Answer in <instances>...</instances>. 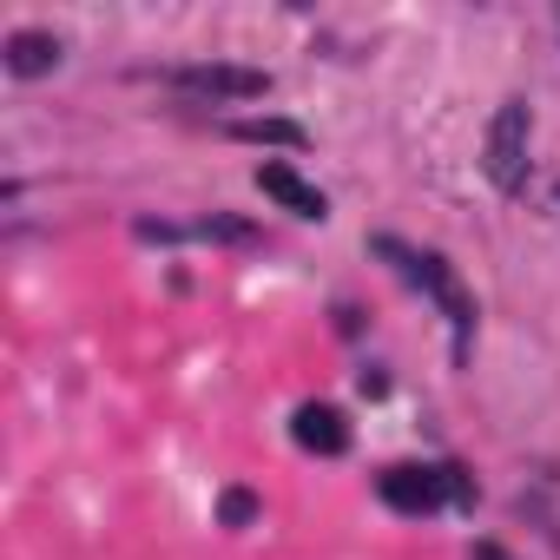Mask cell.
Instances as JSON below:
<instances>
[{"label":"cell","instance_id":"1","mask_svg":"<svg viewBox=\"0 0 560 560\" xmlns=\"http://www.w3.org/2000/svg\"><path fill=\"white\" fill-rule=\"evenodd\" d=\"M376 250H383V257H396L409 284H422V291H429V298L448 311V324H455V350H468V330H475V304H468V291L455 284V270H448L435 250H402L396 237H383Z\"/></svg>","mask_w":560,"mask_h":560},{"label":"cell","instance_id":"2","mask_svg":"<svg viewBox=\"0 0 560 560\" xmlns=\"http://www.w3.org/2000/svg\"><path fill=\"white\" fill-rule=\"evenodd\" d=\"M527 132H534L527 100H501V113L488 126V159H481L494 191H521V178H527Z\"/></svg>","mask_w":560,"mask_h":560},{"label":"cell","instance_id":"3","mask_svg":"<svg viewBox=\"0 0 560 560\" xmlns=\"http://www.w3.org/2000/svg\"><path fill=\"white\" fill-rule=\"evenodd\" d=\"M172 86L198 93V100H264L270 73H257V67H178Z\"/></svg>","mask_w":560,"mask_h":560},{"label":"cell","instance_id":"4","mask_svg":"<svg viewBox=\"0 0 560 560\" xmlns=\"http://www.w3.org/2000/svg\"><path fill=\"white\" fill-rule=\"evenodd\" d=\"M383 501L396 508V514H429V508H442V494H448V468H416V462H402V468H383Z\"/></svg>","mask_w":560,"mask_h":560},{"label":"cell","instance_id":"5","mask_svg":"<svg viewBox=\"0 0 560 560\" xmlns=\"http://www.w3.org/2000/svg\"><path fill=\"white\" fill-rule=\"evenodd\" d=\"M291 435H298V448H311V455H343V448H350V422H343V409H330V402H304V409L291 416Z\"/></svg>","mask_w":560,"mask_h":560},{"label":"cell","instance_id":"6","mask_svg":"<svg viewBox=\"0 0 560 560\" xmlns=\"http://www.w3.org/2000/svg\"><path fill=\"white\" fill-rule=\"evenodd\" d=\"M257 191L264 198H277V205H284V211H298V218H330V205H324V191L317 185H304L291 165H257Z\"/></svg>","mask_w":560,"mask_h":560},{"label":"cell","instance_id":"7","mask_svg":"<svg viewBox=\"0 0 560 560\" xmlns=\"http://www.w3.org/2000/svg\"><path fill=\"white\" fill-rule=\"evenodd\" d=\"M54 67H60V40H54V34H40V27L8 34V73L40 80V73H54Z\"/></svg>","mask_w":560,"mask_h":560},{"label":"cell","instance_id":"8","mask_svg":"<svg viewBox=\"0 0 560 560\" xmlns=\"http://www.w3.org/2000/svg\"><path fill=\"white\" fill-rule=\"evenodd\" d=\"M231 139H250V145H304V126H291V119H237Z\"/></svg>","mask_w":560,"mask_h":560},{"label":"cell","instance_id":"9","mask_svg":"<svg viewBox=\"0 0 560 560\" xmlns=\"http://www.w3.org/2000/svg\"><path fill=\"white\" fill-rule=\"evenodd\" d=\"M218 514H224V521H231V527H244V521H250V514H257V501H250V494H244V488H231V494H224V501H218Z\"/></svg>","mask_w":560,"mask_h":560},{"label":"cell","instance_id":"10","mask_svg":"<svg viewBox=\"0 0 560 560\" xmlns=\"http://www.w3.org/2000/svg\"><path fill=\"white\" fill-rule=\"evenodd\" d=\"M475 560H508V553H501L494 540H481V547H475Z\"/></svg>","mask_w":560,"mask_h":560}]
</instances>
